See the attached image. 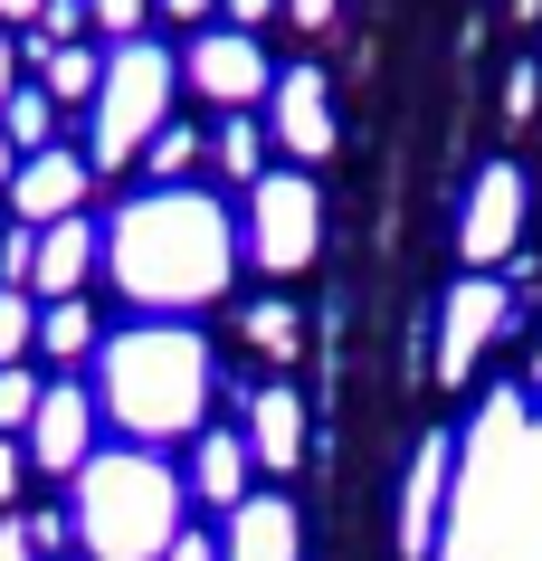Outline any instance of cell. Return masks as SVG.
<instances>
[{
  "label": "cell",
  "mask_w": 542,
  "mask_h": 561,
  "mask_svg": "<svg viewBox=\"0 0 542 561\" xmlns=\"http://www.w3.org/2000/svg\"><path fill=\"white\" fill-rule=\"evenodd\" d=\"M267 134L296 152V162H324V152H333V95H324V67H276Z\"/></svg>",
  "instance_id": "cell-12"
},
{
  "label": "cell",
  "mask_w": 542,
  "mask_h": 561,
  "mask_svg": "<svg viewBox=\"0 0 542 561\" xmlns=\"http://www.w3.org/2000/svg\"><path fill=\"white\" fill-rule=\"evenodd\" d=\"M457 504V438L438 428V438H419V457H410V485H400V552L428 561L438 542H448V514Z\"/></svg>",
  "instance_id": "cell-10"
},
{
  "label": "cell",
  "mask_w": 542,
  "mask_h": 561,
  "mask_svg": "<svg viewBox=\"0 0 542 561\" xmlns=\"http://www.w3.org/2000/svg\"><path fill=\"white\" fill-rule=\"evenodd\" d=\"M514 20H542V0H514Z\"/></svg>",
  "instance_id": "cell-37"
},
{
  "label": "cell",
  "mask_w": 542,
  "mask_h": 561,
  "mask_svg": "<svg viewBox=\"0 0 542 561\" xmlns=\"http://www.w3.org/2000/svg\"><path fill=\"white\" fill-rule=\"evenodd\" d=\"M95 419H105V410H95V381H67V371H58V381L38 390L30 438H20V447H30V467H38V476H67V485H77V467L95 457Z\"/></svg>",
  "instance_id": "cell-7"
},
{
  "label": "cell",
  "mask_w": 542,
  "mask_h": 561,
  "mask_svg": "<svg viewBox=\"0 0 542 561\" xmlns=\"http://www.w3.org/2000/svg\"><path fill=\"white\" fill-rule=\"evenodd\" d=\"M523 209H533L523 162H476V191L457 209V257H466V276H495L523 248Z\"/></svg>",
  "instance_id": "cell-6"
},
{
  "label": "cell",
  "mask_w": 542,
  "mask_h": 561,
  "mask_svg": "<svg viewBox=\"0 0 542 561\" xmlns=\"http://www.w3.org/2000/svg\"><path fill=\"white\" fill-rule=\"evenodd\" d=\"M181 504H191V485H181V467H162V447H95L77 467L67 524L95 561H162L181 533Z\"/></svg>",
  "instance_id": "cell-3"
},
{
  "label": "cell",
  "mask_w": 542,
  "mask_h": 561,
  "mask_svg": "<svg viewBox=\"0 0 542 561\" xmlns=\"http://www.w3.org/2000/svg\"><path fill=\"white\" fill-rule=\"evenodd\" d=\"M10 181H20V144H10V134H0V191H10Z\"/></svg>",
  "instance_id": "cell-35"
},
{
  "label": "cell",
  "mask_w": 542,
  "mask_h": 561,
  "mask_svg": "<svg viewBox=\"0 0 542 561\" xmlns=\"http://www.w3.org/2000/svg\"><path fill=\"white\" fill-rule=\"evenodd\" d=\"M172 87H181V58L162 38H115L105 48V87L87 105V162L95 172H134L143 144L172 124Z\"/></svg>",
  "instance_id": "cell-4"
},
{
  "label": "cell",
  "mask_w": 542,
  "mask_h": 561,
  "mask_svg": "<svg viewBox=\"0 0 542 561\" xmlns=\"http://www.w3.org/2000/svg\"><path fill=\"white\" fill-rule=\"evenodd\" d=\"M181 77L210 95V105H229V115H247V105L276 95V67H267V48H257L247 30H200L191 58H181Z\"/></svg>",
  "instance_id": "cell-9"
},
{
  "label": "cell",
  "mask_w": 542,
  "mask_h": 561,
  "mask_svg": "<svg viewBox=\"0 0 542 561\" xmlns=\"http://www.w3.org/2000/svg\"><path fill=\"white\" fill-rule=\"evenodd\" d=\"M20 77H30V67H20V38L0 30V95H20Z\"/></svg>",
  "instance_id": "cell-33"
},
{
  "label": "cell",
  "mask_w": 542,
  "mask_h": 561,
  "mask_svg": "<svg viewBox=\"0 0 542 561\" xmlns=\"http://www.w3.org/2000/svg\"><path fill=\"white\" fill-rule=\"evenodd\" d=\"M219 561H304V514L286 495H247L219 533Z\"/></svg>",
  "instance_id": "cell-14"
},
{
  "label": "cell",
  "mask_w": 542,
  "mask_h": 561,
  "mask_svg": "<svg viewBox=\"0 0 542 561\" xmlns=\"http://www.w3.org/2000/svg\"><path fill=\"white\" fill-rule=\"evenodd\" d=\"M38 353H48V362H95V353H105V333H95L87 296H58V305H38Z\"/></svg>",
  "instance_id": "cell-17"
},
{
  "label": "cell",
  "mask_w": 542,
  "mask_h": 561,
  "mask_svg": "<svg viewBox=\"0 0 542 561\" xmlns=\"http://www.w3.org/2000/svg\"><path fill=\"white\" fill-rule=\"evenodd\" d=\"M219 10H229V30H247V38H257V30L276 20V10H286V0H219Z\"/></svg>",
  "instance_id": "cell-29"
},
{
  "label": "cell",
  "mask_w": 542,
  "mask_h": 561,
  "mask_svg": "<svg viewBox=\"0 0 542 561\" xmlns=\"http://www.w3.org/2000/svg\"><path fill=\"white\" fill-rule=\"evenodd\" d=\"M514 296H505V276H457L448 305H438V390H457L466 371H476V353L505 333Z\"/></svg>",
  "instance_id": "cell-8"
},
{
  "label": "cell",
  "mask_w": 542,
  "mask_h": 561,
  "mask_svg": "<svg viewBox=\"0 0 542 561\" xmlns=\"http://www.w3.org/2000/svg\"><path fill=\"white\" fill-rule=\"evenodd\" d=\"M38 371L30 362H0V438H30V419H38Z\"/></svg>",
  "instance_id": "cell-21"
},
{
  "label": "cell",
  "mask_w": 542,
  "mask_h": 561,
  "mask_svg": "<svg viewBox=\"0 0 542 561\" xmlns=\"http://www.w3.org/2000/svg\"><path fill=\"white\" fill-rule=\"evenodd\" d=\"M210 390H219V362L181 314L124 324V333H105V353H95V410L124 428V447L200 438V428H210Z\"/></svg>",
  "instance_id": "cell-2"
},
{
  "label": "cell",
  "mask_w": 542,
  "mask_h": 561,
  "mask_svg": "<svg viewBox=\"0 0 542 561\" xmlns=\"http://www.w3.org/2000/svg\"><path fill=\"white\" fill-rule=\"evenodd\" d=\"M38 87L58 95V105H95V87H105V58H95L87 38H77V48H58V58L38 67Z\"/></svg>",
  "instance_id": "cell-20"
},
{
  "label": "cell",
  "mask_w": 542,
  "mask_h": 561,
  "mask_svg": "<svg viewBox=\"0 0 542 561\" xmlns=\"http://www.w3.org/2000/svg\"><path fill=\"white\" fill-rule=\"evenodd\" d=\"M30 353H38V296L0 286V362H30Z\"/></svg>",
  "instance_id": "cell-22"
},
{
  "label": "cell",
  "mask_w": 542,
  "mask_h": 561,
  "mask_svg": "<svg viewBox=\"0 0 542 561\" xmlns=\"http://www.w3.org/2000/svg\"><path fill=\"white\" fill-rule=\"evenodd\" d=\"M239 248L267 276H304L314 266V248H324V191L304 172H267V181H247V229Z\"/></svg>",
  "instance_id": "cell-5"
},
{
  "label": "cell",
  "mask_w": 542,
  "mask_h": 561,
  "mask_svg": "<svg viewBox=\"0 0 542 561\" xmlns=\"http://www.w3.org/2000/svg\"><path fill=\"white\" fill-rule=\"evenodd\" d=\"M247 343L257 353H296V305H247Z\"/></svg>",
  "instance_id": "cell-24"
},
{
  "label": "cell",
  "mask_w": 542,
  "mask_h": 561,
  "mask_svg": "<svg viewBox=\"0 0 542 561\" xmlns=\"http://www.w3.org/2000/svg\"><path fill=\"white\" fill-rule=\"evenodd\" d=\"M162 561H219V542H210V533H191V524H181V533H172V552H162Z\"/></svg>",
  "instance_id": "cell-31"
},
{
  "label": "cell",
  "mask_w": 542,
  "mask_h": 561,
  "mask_svg": "<svg viewBox=\"0 0 542 561\" xmlns=\"http://www.w3.org/2000/svg\"><path fill=\"white\" fill-rule=\"evenodd\" d=\"M239 257H247L239 219L210 191H191V181H152V191H134L105 219V276L143 314H200V305H219Z\"/></svg>",
  "instance_id": "cell-1"
},
{
  "label": "cell",
  "mask_w": 542,
  "mask_h": 561,
  "mask_svg": "<svg viewBox=\"0 0 542 561\" xmlns=\"http://www.w3.org/2000/svg\"><path fill=\"white\" fill-rule=\"evenodd\" d=\"M152 10H172V20H210L219 0H152Z\"/></svg>",
  "instance_id": "cell-34"
},
{
  "label": "cell",
  "mask_w": 542,
  "mask_h": 561,
  "mask_svg": "<svg viewBox=\"0 0 542 561\" xmlns=\"http://www.w3.org/2000/svg\"><path fill=\"white\" fill-rule=\"evenodd\" d=\"M30 257H38V229H0V286H30Z\"/></svg>",
  "instance_id": "cell-26"
},
{
  "label": "cell",
  "mask_w": 542,
  "mask_h": 561,
  "mask_svg": "<svg viewBox=\"0 0 542 561\" xmlns=\"http://www.w3.org/2000/svg\"><path fill=\"white\" fill-rule=\"evenodd\" d=\"M87 10L105 38H143V20H152V0H87Z\"/></svg>",
  "instance_id": "cell-25"
},
{
  "label": "cell",
  "mask_w": 542,
  "mask_h": 561,
  "mask_svg": "<svg viewBox=\"0 0 542 561\" xmlns=\"http://www.w3.org/2000/svg\"><path fill=\"white\" fill-rule=\"evenodd\" d=\"M247 457H257L267 476H296L304 467V400L286 381L247 390Z\"/></svg>",
  "instance_id": "cell-15"
},
{
  "label": "cell",
  "mask_w": 542,
  "mask_h": 561,
  "mask_svg": "<svg viewBox=\"0 0 542 561\" xmlns=\"http://www.w3.org/2000/svg\"><path fill=\"white\" fill-rule=\"evenodd\" d=\"M267 144H276V134H267L257 115H229V124H219V172H229V181H267V172H276Z\"/></svg>",
  "instance_id": "cell-19"
},
{
  "label": "cell",
  "mask_w": 542,
  "mask_h": 561,
  "mask_svg": "<svg viewBox=\"0 0 542 561\" xmlns=\"http://www.w3.org/2000/svg\"><path fill=\"white\" fill-rule=\"evenodd\" d=\"M247 467H257V457H247V428H200L181 485H191L200 504H219V514H239V504H247Z\"/></svg>",
  "instance_id": "cell-16"
},
{
  "label": "cell",
  "mask_w": 542,
  "mask_h": 561,
  "mask_svg": "<svg viewBox=\"0 0 542 561\" xmlns=\"http://www.w3.org/2000/svg\"><path fill=\"white\" fill-rule=\"evenodd\" d=\"M0 134L20 144V162H30V152H48V144H58V95H48V87L0 95Z\"/></svg>",
  "instance_id": "cell-18"
},
{
  "label": "cell",
  "mask_w": 542,
  "mask_h": 561,
  "mask_svg": "<svg viewBox=\"0 0 542 561\" xmlns=\"http://www.w3.org/2000/svg\"><path fill=\"white\" fill-rule=\"evenodd\" d=\"M30 542H38V552H58V542H77V524H67V514H30Z\"/></svg>",
  "instance_id": "cell-30"
},
{
  "label": "cell",
  "mask_w": 542,
  "mask_h": 561,
  "mask_svg": "<svg viewBox=\"0 0 542 561\" xmlns=\"http://www.w3.org/2000/svg\"><path fill=\"white\" fill-rule=\"evenodd\" d=\"M20 476H30V447H20V438H0V514L20 504Z\"/></svg>",
  "instance_id": "cell-27"
},
{
  "label": "cell",
  "mask_w": 542,
  "mask_h": 561,
  "mask_svg": "<svg viewBox=\"0 0 542 561\" xmlns=\"http://www.w3.org/2000/svg\"><path fill=\"white\" fill-rule=\"evenodd\" d=\"M87 191H95V162H87V152H67V144H48V152H30V162H20L10 209H20V229H58V219H77V209H87Z\"/></svg>",
  "instance_id": "cell-11"
},
{
  "label": "cell",
  "mask_w": 542,
  "mask_h": 561,
  "mask_svg": "<svg viewBox=\"0 0 542 561\" xmlns=\"http://www.w3.org/2000/svg\"><path fill=\"white\" fill-rule=\"evenodd\" d=\"M38 10H48V0H0V20H38Z\"/></svg>",
  "instance_id": "cell-36"
},
{
  "label": "cell",
  "mask_w": 542,
  "mask_h": 561,
  "mask_svg": "<svg viewBox=\"0 0 542 561\" xmlns=\"http://www.w3.org/2000/svg\"><path fill=\"white\" fill-rule=\"evenodd\" d=\"M143 172L152 181H191L200 172V134H191V124H162V134L143 144Z\"/></svg>",
  "instance_id": "cell-23"
},
{
  "label": "cell",
  "mask_w": 542,
  "mask_h": 561,
  "mask_svg": "<svg viewBox=\"0 0 542 561\" xmlns=\"http://www.w3.org/2000/svg\"><path fill=\"white\" fill-rule=\"evenodd\" d=\"M105 266V238H95V219L77 209V219H58V229H38V257H30V296L58 305V296H87V276Z\"/></svg>",
  "instance_id": "cell-13"
},
{
  "label": "cell",
  "mask_w": 542,
  "mask_h": 561,
  "mask_svg": "<svg viewBox=\"0 0 542 561\" xmlns=\"http://www.w3.org/2000/svg\"><path fill=\"white\" fill-rule=\"evenodd\" d=\"M333 10H343V0H286V20H296V30H333Z\"/></svg>",
  "instance_id": "cell-32"
},
{
  "label": "cell",
  "mask_w": 542,
  "mask_h": 561,
  "mask_svg": "<svg viewBox=\"0 0 542 561\" xmlns=\"http://www.w3.org/2000/svg\"><path fill=\"white\" fill-rule=\"evenodd\" d=\"M0 561H48V552L30 542V514H0Z\"/></svg>",
  "instance_id": "cell-28"
}]
</instances>
